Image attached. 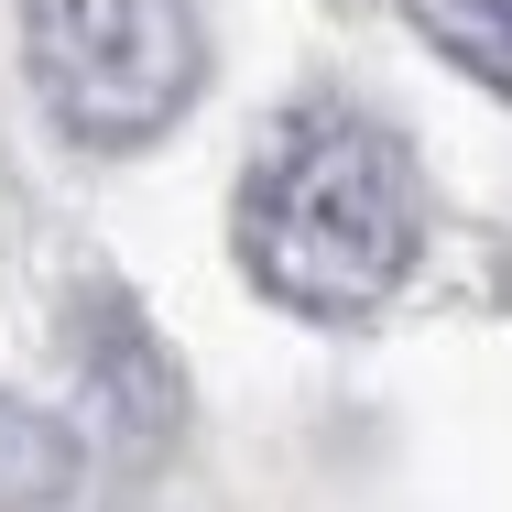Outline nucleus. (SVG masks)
Here are the masks:
<instances>
[{"instance_id": "obj_1", "label": "nucleus", "mask_w": 512, "mask_h": 512, "mask_svg": "<svg viewBox=\"0 0 512 512\" xmlns=\"http://www.w3.org/2000/svg\"><path fill=\"white\" fill-rule=\"evenodd\" d=\"M425 186L414 153L360 109H295L240 175V262L295 316H371L414 273Z\"/></svg>"}, {"instance_id": "obj_2", "label": "nucleus", "mask_w": 512, "mask_h": 512, "mask_svg": "<svg viewBox=\"0 0 512 512\" xmlns=\"http://www.w3.org/2000/svg\"><path fill=\"white\" fill-rule=\"evenodd\" d=\"M22 55H33V88L55 109V131H77L99 153L175 131L207 77L197 0H33Z\"/></svg>"}, {"instance_id": "obj_3", "label": "nucleus", "mask_w": 512, "mask_h": 512, "mask_svg": "<svg viewBox=\"0 0 512 512\" xmlns=\"http://www.w3.org/2000/svg\"><path fill=\"white\" fill-rule=\"evenodd\" d=\"M66 360H77V382H88V425H99L120 458L175 447V425H186V371H175V349L153 338V316L131 306L109 273L77 284V306H66Z\"/></svg>"}, {"instance_id": "obj_4", "label": "nucleus", "mask_w": 512, "mask_h": 512, "mask_svg": "<svg viewBox=\"0 0 512 512\" xmlns=\"http://www.w3.org/2000/svg\"><path fill=\"white\" fill-rule=\"evenodd\" d=\"M77 491V425H55L44 404L0 393V512H44Z\"/></svg>"}, {"instance_id": "obj_5", "label": "nucleus", "mask_w": 512, "mask_h": 512, "mask_svg": "<svg viewBox=\"0 0 512 512\" xmlns=\"http://www.w3.org/2000/svg\"><path fill=\"white\" fill-rule=\"evenodd\" d=\"M404 22L491 99H512V0H404Z\"/></svg>"}]
</instances>
